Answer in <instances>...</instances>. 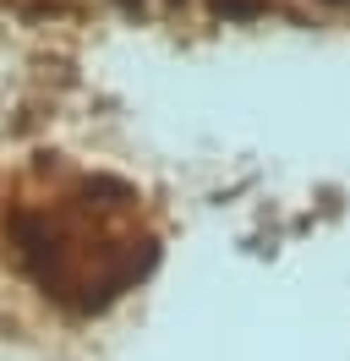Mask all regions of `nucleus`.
I'll use <instances>...</instances> for the list:
<instances>
[{
	"label": "nucleus",
	"mask_w": 350,
	"mask_h": 361,
	"mask_svg": "<svg viewBox=\"0 0 350 361\" xmlns=\"http://www.w3.org/2000/svg\"><path fill=\"white\" fill-rule=\"evenodd\" d=\"M334 6H345V0H334Z\"/></svg>",
	"instance_id": "nucleus-2"
},
{
	"label": "nucleus",
	"mask_w": 350,
	"mask_h": 361,
	"mask_svg": "<svg viewBox=\"0 0 350 361\" xmlns=\"http://www.w3.org/2000/svg\"><path fill=\"white\" fill-rule=\"evenodd\" d=\"M17 252L44 290L66 307H77V312H93V307L115 301L148 263V241H137V230L115 225L104 214V203L93 208V192L71 197L55 214L22 219Z\"/></svg>",
	"instance_id": "nucleus-1"
}]
</instances>
